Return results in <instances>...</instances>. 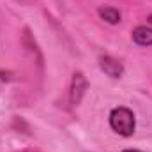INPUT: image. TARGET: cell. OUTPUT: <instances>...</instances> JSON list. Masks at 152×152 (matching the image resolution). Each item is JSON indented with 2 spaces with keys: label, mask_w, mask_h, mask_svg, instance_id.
Here are the masks:
<instances>
[{
  "label": "cell",
  "mask_w": 152,
  "mask_h": 152,
  "mask_svg": "<svg viewBox=\"0 0 152 152\" xmlns=\"http://www.w3.org/2000/svg\"><path fill=\"white\" fill-rule=\"evenodd\" d=\"M108 122H110V127L112 131L124 136V138H129L134 134V129H136V117L133 113L131 108L127 106H117L113 108L110 115H108Z\"/></svg>",
  "instance_id": "6da1fadb"
},
{
  "label": "cell",
  "mask_w": 152,
  "mask_h": 152,
  "mask_svg": "<svg viewBox=\"0 0 152 152\" xmlns=\"http://www.w3.org/2000/svg\"><path fill=\"white\" fill-rule=\"evenodd\" d=\"M87 87H88V81L85 75L81 71H76L73 78H71V85H69V99H71V104L78 106L87 92Z\"/></svg>",
  "instance_id": "7a4b0ae2"
},
{
  "label": "cell",
  "mask_w": 152,
  "mask_h": 152,
  "mask_svg": "<svg viewBox=\"0 0 152 152\" xmlns=\"http://www.w3.org/2000/svg\"><path fill=\"white\" fill-rule=\"evenodd\" d=\"M97 62H99V69H101L106 76L113 78V80L122 78L124 73H126V69H124L122 62H120V60H117V58H113L112 55H101V57L97 58Z\"/></svg>",
  "instance_id": "3957f363"
},
{
  "label": "cell",
  "mask_w": 152,
  "mask_h": 152,
  "mask_svg": "<svg viewBox=\"0 0 152 152\" xmlns=\"http://www.w3.org/2000/svg\"><path fill=\"white\" fill-rule=\"evenodd\" d=\"M131 39L136 46H143V48L152 46V28L147 27V25H138V27L133 28Z\"/></svg>",
  "instance_id": "277c9868"
},
{
  "label": "cell",
  "mask_w": 152,
  "mask_h": 152,
  "mask_svg": "<svg viewBox=\"0 0 152 152\" xmlns=\"http://www.w3.org/2000/svg\"><path fill=\"white\" fill-rule=\"evenodd\" d=\"M97 14H99V18H101L103 21H106L108 25H118L120 20H122L120 11L115 9V7H110V5H103V7H99V9H97Z\"/></svg>",
  "instance_id": "5b68a950"
},
{
  "label": "cell",
  "mask_w": 152,
  "mask_h": 152,
  "mask_svg": "<svg viewBox=\"0 0 152 152\" xmlns=\"http://www.w3.org/2000/svg\"><path fill=\"white\" fill-rule=\"evenodd\" d=\"M122 152H143V151H138V149H126V151Z\"/></svg>",
  "instance_id": "8992f818"
},
{
  "label": "cell",
  "mask_w": 152,
  "mask_h": 152,
  "mask_svg": "<svg viewBox=\"0 0 152 152\" xmlns=\"http://www.w3.org/2000/svg\"><path fill=\"white\" fill-rule=\"evenodd\" d=\"M147 21H149V23L152 25V14H149V18H147Z\"/></svg>",
  "instance_id": "52a82bcc"
}]
</instances>
